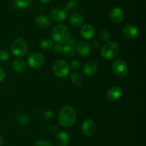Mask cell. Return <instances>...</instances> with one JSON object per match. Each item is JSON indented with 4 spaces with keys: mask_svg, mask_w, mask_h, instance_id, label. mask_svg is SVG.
Listing matches in <instances>:
<instances>
[{
    "mask_svg": "<svg viewBox=\"0 0 146 146\" xmlns=\"http://www.w3.org/2000/svg\"><path fill=\"white\" fill-rule=\"evenodd\" d=\"M98 69V66H97L96 62L94 61H88L84 66L83 68V71H84V74H86L88 76L94 75L97 71Z\"/></svg>",
    "mask_w": 146,
    "mask_h": 146,
    "instance_id": "16",
    "label": "cell"
},
{
    "mask_svg": "<svg viewBox=\"0 0 146 146\" xmlns=\"http://www.w3.org/2000/svg\"><path fill=\"white\" fill-rule=\"evenodd\" d=\"M122 33L128 39L136 38L139 34V30L134 24H126L122 29Z\"/></svg>",
    "mask_w": 146,
    "mask_h": 146,
    "instance_id": "11",
    "label": "cell"
},
{
    "mask_svg": "<svg viewBox=\"0 0 146 146\" xmlns=\"http://www.w3.org/2000/svg\"><path fill=\"white\" fill-rule=\"evenodd\" d=\"M56 140V143L58 146H68L69 144V135L68 133L64 131L59 132L57 134Z\"/></svg>",
    "mask_w": 146,
    "mask_h": 146,
    "instance_id": "17",
    "label": "cell"
},
{
    "mask_svg": "<svg viewBox=\"0 0 146 146\" xmlns=\"http://www.w3.org/2000/svg\"><path fill=\"white\" fill-rule=\"evenodd\" d=\"M68 21L74 27H80L82 26L84 23V18L79 13H72L69 16Z\"/></svg>",
    "mask_w": 146,
    "mask_h": 146,
    "instance_id": "15",
    "label": "cell"
},
{
    "mask_svg": "<svg viewBox=\"0 0 146 146\" xmlns=\"http://www.w3.org/2000/svg\"><path fill=\"white\" fill-rule=\"evenodd\" d=\"M13 70L18 73H23L27 70V64L24 60L21 59H16L12 62Z\"/></svg>",
    "mask_w": 146,
    "mask_h": 146,
    "instance_id": "18",
    "label": "cell"
},
{
    "mask_svg": "<svg viewBox=\"0 0 146 146\" xmlns=\"http://www.w3.org/2000/svg\"><path fill=\"white\" fill-rule=\"evenodd\" d=\"M67 44L70 46H72L73 47H76L77 42H78V40H77L76 37H72V38H69V40L67 42Z\"/></svg>",
    "mask_w": 146,
    "mask_h": 146,
    "instance_id": "31",
    "label": "cell"
},
{
    "mask_svg": "<svg viewBox=\"0 0 146 146\" xmlns=\"http://www.w3.org/2000/svg\"><path fill=\"white\" fill-rule=\"evenodd\" d=\"M10 54L8 51L6 50H0V61H7L9 59Z\"/></svg>",
    "mask_w": 146,
    "mask_h": 146,
    "instance_id": "28",
    "label": "cell"
},
{
    "mask_svg": "<svg viewBox=\"0 0 146 146\" xmlns=\"http://www.w3.org/2000/svg\"><path fill=\"white\" fill-rule=\"evenodd\" d=\"M69 66L70 68L73 69V70H78L81 67V62L78 60H72Z\"/></svg>",
    "mask_w": 146,
    "mask_h": 146,
    "instance_id": "29",
    "label": "cell"
},
{
    "mask_svg": "<svg viewBox=\"0 0 146 146\" xmlns=\"http://www.w3.org/2000/svg\"><path fill=\"white\" fill-rule=\"evenodd\" d=\"M57 130H58V129H57V127L54 125L51 126V127H49V132L51 133H56L57 132Z\"/></svg>",
    "mask_w": 146,
    "mask_h": 146,
    "instance_id": "35",
    "label": "cell"
},
{
    "mask_svg": "<svg viewBox=\"0 0 146 146\" xmlns=\"http://www.w3.org/2000/svg\"><path fill=\"white\" fill-rule=\"evenodd\" d=\"M62 52L64 53V55L66 58H72L75 54V50H74V47H73L72 46L66 44L63 47Z\"/></svg>",
    "mask_w": 146,
    "mask_h": 146,
    "instance_id": "22",
    "label": "cell"
},
{
    "mask_svg": "<svg viewBox=\"0 0 146 146\" xmlns=\"http://www.w3.org/2000/svg\"><path fill=\"white\" fill-rule=\"evenodd\" d=\"M100 37L104 41H108L111 38V33L108 29H103L100 33Z\"/></svg>",
    "mask_w": 146,
    "mask_h": 146,
    "instance_id": "27",
    "label": "cell"
},
{
    "mask_svg": "<svg viewBox=\"0 0 146 146\" xmlns=\"http://www.w3.org/2000/svg\"><path fill=\"white\" fill-rule=\"evenodd\" d=\"M35 23L38 27L42 29L47 28L51 24L48 17L44 15H39L36 17Z\"/></svg>",
    "mask_w": 146,
    "mask_h": 146,
    "instance_id": "19",
    "label": "cell"
},
{
    "mask_svg": "<svg viewBox=\"0 0 146 146\" xmlns=\"http://www.w3.org/2000/svg\"><path fill=\"white\" fill-rule=\"evenodd\" d=\"M120 47L118 43L111 41L107 42L101 50V55L104 59L112 60L119 54Z\"/></svg>",
    "mask_w": 146,
    "mask_h": 146,
    "instance_id": "3",
    "label": "cell"
},
{
    "mask_svg": "<svg viewBox=\"0 0 146 146\" xmlns=\"http://www.w3.org/2000/svg\"><path fill=\"white\" fill-rule=\"evenodd\" d=\"M31 0H16V4L20 9H27L31 5Z\"/></svg>",
    "mask_w": 146,
    "mask_h": 146,
    "instance_id": "25",
    "label": "cell"
},
{
    "mask_svg": "<svg viewBox=\"0 0 146 146\" xmlns=\"http://www.w3.org/2000/svg\"><path fill=\"white\" fill-rule=\"evenodd\" d=\"M3 143H4V139L1 137V135H0V146H2Z\"/></svg>",
    "mask_w": 146,
    "mask_h": 146,
    "instance_id": "37",
    "label": "cell"
},
{
    "mask_svg": "<svg viewBox=\"0 0 146 146\" xmlns=\"http://www.w3.org/2000/svg\"><path fill=\"white\" fill-rule=\"evenodd\" d=\"M96 30L94 26L90 24H86L81 29V34L86 40H92L95 36Z\"/></svg>",
    "mask_w": 146,
    "mask_h": 146,
    "instance_id": "14",
    "label": "cell"
},
{
    "mask_svg": "<svg viewBox=\"0 0 146 146\" xmlns=\"http://www.w3.org/2000/svg\"><path fill=\"white\" fill-rule=\"evenodd\" d=\"M71 80L73 84L76 86H80L84 82L82 75L78 72H73L71 74Z\"/></svg>",
    "mask_w": 146,
    "mask_h": 146,
    "instance_id": "21",
    "label": "cell"
},
{
    "mask_svg": "<svg viewBox=\"0 0 146 146\" xmlns=\"http://www.w3.org/2000/svg\"><path fill=\"white\" fill-rule=\"evenodd\" d=\"M91 45L94 48H97V47L99 46V42H98V40H97L96 39L93 38V40H91Z\"/></svg>",
    "mask_w": 146,
    "mask_h": 146,
    "instance_id": "33",
    "label": "cell"
},
{
    "mask_svg": "<svg viewBox=\"0 0 146 146\" xmlns=\"http://www.w3.org/2000/svg\"><path fill=\"white\" fill-rule=\"evenodd\" d=\"M76 112L75 109L66 105L60 110L58 115V123L64 127H70L75 123L76 120Z\"/></svg>",
    "mask_w": 146,
    "mask_h": 146,
    "instance_id": "1",
    "label": "cell"
},
{
    "mask_svg": "<svg viewBox=\"0 0 146 146\" xmlns=\"http://www.w3.org/2000/svg\"><path fill=\"white\" fill-rule=\"evenodd\" d=\"M4 77H5V71L4 70V69L0 67V82L4 80Z\"/></svg>",
    "mask_w": 146,
    "mask_h": 146,
    "instance_id": "34",
    "label": "cell"
},
{
    "mask_svg": "<svg viewBox=\"0 0 146 146\" xmlns=\"http://www.w3.org/2000/svg\"><path fill=\"white\" fill-rule=\"evenodd\" d=\"M78 7V4L76 1L75 0H71V1H68L67 3V4L66 5L64 10H65L66 12H70V11H75Z\"/></svg>",
    "mask_w": 146,
    "mask_h": 146,
    "instance_id": "23",
    "label": "cell"
},
{
    "mask_svg": "<svg viewBox=\"0 0 146 146\" xmlns=\"http://www.w3.org/2000/svg\"><path fill=\"white\" fill-rule=\"evenodd\" d=\"M45 62V57L44 54L40 52L33 53L28 59V63L33 69H39L44 65Z\"/></svg>",
    "mask_w": 146,
    "mask_h": 146,
    "instance_id": "7",
    "label": "cell"
},
{
    "mask_svg": "<svg viewBox=\"0 0 146 146\" xmlns=\"http://www.w3.org/2000/svg\"><path fill=\"white\" fill-rule=\"evenodd\" d=\"M110 17L114 23H121L125 18V13L120 7H115L112 9L110 13Z\"/></svg>",
    "mask_w": 146,
    "mask_h": 146,
    "instance_id": "13",
    "label": "cell"
},
{
    "mask_svg": "<svg viewBox=\"0 0 146 146\" xmlns=\"http://www.w3.org/2000/svg\"><path fill=\"white\" fill-rule=\"evenodd\" d=\"M67 12L64 9L54 8L50 11V17L51 19L57 23H61L65 21L66 19Z\"/></svg>",
    "mask_w": 146,
    "mask_h": 146,
    "instance_id": "9",
    "label": "cell"
},
{
    "mask_svg": "<svg viewBox=\"0 0 146 146\" xmlns=\"http://www.w3.org/2000/svg\"><path fill=\"white\" fill-rule=\"evenodd\" d=\"M52 70L54 75L59 78H64L69 74L70 66L64 60H58L54 64Z\"/></svg>",
    "mask_w": 146,
    "mask_h": 146,
    "instance_id": "5",
    "label": "cell"
},
{
    "mask_svg": "<svg viewBox=\"0 0 146 146\" xmlns=\"http://www.w3.org/2000/svg\"><path fill=\"white\" fill-rule=\"evenodd\" d=\"M54 46V42L48 38H44L41 40V47L43 50H48L53 47Z\"/></svg>",
    "mask_w": 146,
    "mask_h": 146,
    "instance_id": "24",
    "label": "cell"
},
{
    "mask_svg": "<svg viewBox=\"0 0 146 146\" xmlns=\"http://www.w3.org/2000/svg\"><path fill=\"white\" fill-rule=\"evenodd\" d=\"M78 1H84V0H78Z\"/></svg>",
    "mask_w": 146,
    "mask_h": 146,
    "instance_id": "38",
    "label": "cell"
},
{
    "mask_svg": "<svg viewBox=\"0 0 146 146\" xmlns=\"http://www.w3.org/2000/svg\"><path fill=\"white\" fill-rule=\"evenodd\" d=\"M28 50V44L22 38H17L14 40L11 45V51L16 57H23Z\"/></svg>",
    "mask_w": 146,
    "mask_h": 146,
    "instance_id": "4",
    "label": "cell"
},
{
    "mask_svg": "<svg viewBox=\"0 0 146 146\" xmlns=\"http://www.w3.org/2000/svg\"><path fill=\"white\" fill-rule=\"evenodd\" d=\"M51 37L56 42L64 44L70 38V31L68 27L64 24H58L54 27L51 31Z\"/></svg>",
    "mask_w": 146,
    "mask_h": 146,
    "instance_id": "2",
    "label": "cell"
},
{
    "mask_svg": "<svg viewBox=\"0 0 146 146\" xmlns=\"http://www.w3.org/2000/svg\"><path fill=\"white\" fill-rule=\"evenodd\" d=\"M123 95V90L119 86H112L107 91V98L111 102L118 101Z\"/></svg>",
    "mask_w": 146,
    "mask_h": 146,
    "instance_id": "10",
    "label": "cell"
},
{
    "mask_svg": "<svg viewBox=\"0 0 146 146\" xmlns=\"http://www.w3.org/2000/svg\"><path fill=\"white\" fill-rule=\"evenodd\" d=\"M31 120V116L29 113H19L18 115L17 116V123H18L19 125H25L28 124L29 122Z\"/></svg>",
    "mask_w": 146,
    "mask_h": 146,
    "instance_id": "20",
    "label": "cell"
},
{
    "mask_svg": "<svg viewBox=\"0 0 146 146\" xmlns=\"http://www.w3.org/2000/svg\"><path fill=\"white\" fill-rule=\"evenodd\" d=\"M51 1V0H39L40 2L43 3V4H48V3H49Z\"/></svg>",
    "mask_w": 146,
    "mask_h": 146,
    "instance_id": "36",
    "label": "cell"
},
{
    "mask_svg": "<svg viewBox=\"0 0 146 146\" xmlns=\"http://www.w3.org/2000/svg\"><path fill=\"white\" fill-rule=\"evenodd\" d=\"M54 117H55V115L51 110H46V112H44V114H43V118L46 121H51V120H54Z\"/></svg>",
    "mask_w": 146,
    "mask_h": 146,
    "instance_id": "26",
    "label": "cell"
},
{
    "mask_svg": "<svg viewBox=\"0 0 146 146\" xmlns=\"http://www.w3.org/2000/svg\"><path fill=\"white\" fill-rule=\"evenodd\" d=\"M111 68H112L114 74L117 77H121V78L125 77L128 72V64L125 63L124 60H121V59H118L113 62L112 66H111Z\"/></svg>",
    "mask_w": 146,
    "mask_h": 146,
    "instance_id": "6",
    "label": "cell"
},
{
    "mask_svg": "<svg viewBox=\"0 0 146 146\" xmlns=\"http://www.w3.org/2000/svg\"><path fill=\"white\" fill-rule=\"evenodd\" d=\"M76 50L81 57H87L91 52V46L87 42L81 40L77 42Z\"/></svg>",
    "mask_w": 146,
    "mask_h": 146,
    "instance_id": "12",
    "label": "cell"
},
{
    "mask_svg": "<svg viewBox=\"0 0 146 146\" xmlns=\"http://www.w3.org/2000/svg\"><path fill=\"white\" fill-rule=\"evenodd\" d=\"M35 146H53V145L49 143V142L47 141V140H41L36 142Z\"/></svg>",
    "mask_w": 146,
    "mask_h": 146,
    "instance_id": "30",
    "label": "cell"
},
{
    "mask_svg": "<svg viewBox=\"0 0 146 146\" xmlns=\"http://www.w3.org/2000/svg\"><path fill=\"white\" fill-rule=\"evenodd\" d=\"M81 130L84 135L87 137H91L94 135L96 132V125L94 122L91 119L86 118L82 123Z\"/></svg>",
    "mask_w": 146,
    "mask_h": 146,
    "instance_id": "8",
    "label": "cell"
},
{
    "mask_svg": "<svg viewBox=\"0 0 146 146\" xmlns=\"http://www.w3.org/2000/svg\"><path fill=\"white\" fill-rule=\"evenodd\" d=\"M62 50H63V46L61 44H58V43H57V44H55V46L54 47V51L55 52L58 53V54L62 52Z\"/></svg>",
    "mask_w": 146,
    "mask_h": 146,
    "instance_id": "32",
    "label": "cell"
}]
</instances>
